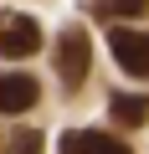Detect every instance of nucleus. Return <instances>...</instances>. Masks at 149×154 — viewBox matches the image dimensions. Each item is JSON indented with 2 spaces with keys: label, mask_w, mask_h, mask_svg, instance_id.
<instances>
[{
  "label": "nucleus",
  "mask_w": 149,
  "mask_h": 154,
  "mask_svg": "<svg viewBox=\"0 0 149 154\" xmlns=\"http://www.w3.org/2000/svg\"><path fill=\"white\" fill-rule=\"evenodd\" d=\"M88 67H93V36L82 26H67L57 36V77H62V88H82L88 82Z\"/></svg>",
  "instance_id": "1"
},
{
  "label": "nucleus",
  "mask_w": 149,
  "mask_h": 154,
  "mask_svg": "<svg viewBox=\"0 0 149 154\" xmlns=\"http://www.w3.org/2000/svg\"><path fill=\"white\" fill-rule=\"evenodd\" d=\"M108 46L118 57V67L129 77H144L149 82V31H134V26H113L108 31Z\"/></svg>",
  "instance_id": "2"
},
{
  "label": "nucleus",
  "mask_w": 149,
  "mask_h": 154,
  "mask_svg": "<svg viewBox=\"0 0 149 154\" xmlns=\"http://www.w3.org/2000/svg\"><path fill=\"white\" fill-rule=\"evenodd\" d=\"M41 51V26L21 11H0V57H31Z\"/></svg>",
  "instance_id": "3"
},
{
  "label": "nucleus",
  "mask_w": 149,
  "mask_h": 154,
  "mask_svg": "<svg viewBox=\"0 0 149 154\" xmlns=\"http://www.w3.org/2000/svg\"><path fill=\"white\" fill-rule=\"evenodd\" d=\"M62 154H134V149L123 139H113V134H98V128H67Z\"/></svg>",
  "instance_id": "4"
},
{
  "label": "nucleus",
  "mask_w": 149,
  "mask_h": 154,
  "mask_svg": "<svg viewBox=\"0 0 149 154\" xmlns=\"http://www.w3.org/2000/svg\"><path fill=\"white\" fill-rule=\"evenodd\" d=\"M41 98V82L26 72H0V113H26Z\"/></svg>",
  "instance_id": "5"
},
{
  "label": "nucleus",
  "mask_w": 149,
  "mask_h": 154,
  "mask_svg": "<svg viewBox=\"0 0 149 154\" xmlns=\"http://www.w3.org/2000/svg\"><path fill=\"white\" fill-rule=\"evenodd\" d=\"M113 118H118L123 128H139V123L149 118V98H144V93H113Z\"/></svg>",
  "instance_id": "6"
},
{
  "label": "nucleus",
  "mask_w": 149,
  "mask_h": 154,
  "mask_svg": "<svg viewBox=\"0 0 149 154\" xmlns=\"http://www.w3.org/2000/svg\"><path fill=\"white\" fill-rule=\"evenodd\" d=\"M46 139L36 128H0V154H41Z\"/></svg>",
  "instance_id": "7"
},
{
  "label": "nucleus",
  "mask_w": 149,
  "mask_h": 154,
  "mask_svg": "<svg viewBox=\"0 0 149 154\" xmlns=\"http://www.w3.org/2000/svg\"><path fill=\"white\" fill-rule=\"evenodd\" d=\"M93 11L98 16H144L149 0H93Z\"/></svg>",
  "instance_id": "8"
}]
</instances>
